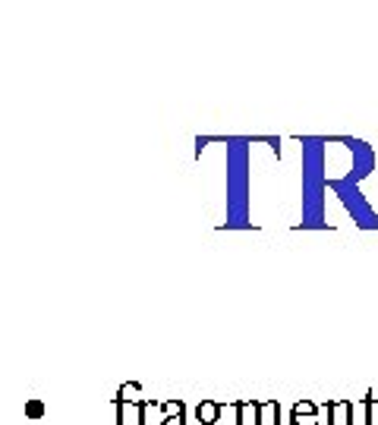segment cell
Listing matches in <instances>:
<instances>
[{"label": "cell", "instance_id": "obj_11", "mask_svg": "<svg viewBox=\"0 0 378 425\" xmlns=\"http://www.w3.org/2000/svg\"><path fill=\"white\" fill-rule=\"evenodd\" d=\"M161 412L164 416H186V406H183V400H164Z\"/></svg>", "mask_w": 378, "mask_h": 425}, {"label": "cell", "instance_id": "obj_8", "mask_svg": "<svg viewBox=\"0 0 378 425\" xmlns=\"http://www.w3.org/2000/svg\"><path fill=\"white\" fill-rule=\"evenodd\" d=\"M220 412H224V403H218V400H202V403L195 406V422L199 425H218Z\"/></svg>", "mask_w": 378, "mask_h": 425}, {"label": "cell", "instance_id": "obj_2", "mask_svg": "<svg viewBox=\"0 0 378 425\" xmlns=\"http://www.w3.org/2000/svg\"><path fill=\"white\" fill-rule=\"evenodd\" d=\"M302 148V221L293 230H334L325 221L328 192V139L325 136H296Z\"/></svg>", "mask_w": 378, "mask_h": 425}, {"label": "cell", "instance_id": "obj_5", "mask_svg": "<svg viewBox=\"0 0 378 425\" xmlns=\"http://www.w3.org/2000/svg\"><path fill=\"white\" fill-rule=\"evenodd\" d=\"M318 406L325 412L321 425H353V400H325Z\"/></svg>", "mask_w": 378, "mask_h": 425}, {"label": "cell", "instance_id": "obj_1", "mask_svg": "<svg viewBox=\"0 0 378 425\" xmlns=\"http://www.w3.org/2000/svg\"><path fill=\"white\" fill-rule=\"evenodd\" d=\"M274 136H199L195 139V158L202 148L218 142L227 145V221L220 230H252L255 224L249 221V148L258 142H271Z\"/></svg>", "mask_w": 378, "mask_h": 425}, {"label": "cell", "instance_id": "obj_12", "mask_svg": "<svg viewBox=\"0 0 378 425\" xmlns=\"http://www.w3.org/2000/svg\"><path fill=\"white\" fill-rule=\"evenodd\" d=\"M44 412H48V410H44V400L31 397L29 403H25V416H29V419H44Z\"/></svg>", "mask_w": 378, "mask_h": 425}, {"label": "cell", "instance_id": "obj_7", "mask_svg": "<svg viewBox=\"0 0 378 425\" xmlns=\"http://www.w3.org/2000/svg\"><path fill=\"white\" fill-rule=\"evenodd\" d=\"M237 425H262V400H237Z\"/></svg>", "mask_w": 378, "mask_h": 425}, {"label": "cell", "instance_id": "obj_9", "mask_svg": "<svg viewBox=\"0 0 378 425\" xmlns=\"http://www.w3.org/2000/svg\"><path fill=\"white\" fill-rule=\"evenodd\" d=\"M113 400H120V403H130V406H136V403H142V387L136 384V381H126V384H120L117 387V397Z\"/></svg>", "mask_w": 378, "mask_h": 425}, {"label": "cell", "instance_id": "obj_6", "mask_svg": "<svg viewBox=\"0 0 378 425\" xmlns=\"http://www.w3.org/2000/svg\"><path fill=\"white\" fill-rule=\"evenodd\" d=\"M318 412H321V406L315 403V400H300V403H293V410H290V425H321Z\"/></svg>", "mask_w": 378, "mask_h": 425}, {"label": "cell", "instance_id": "obj_10", "mask_svg": "<svg viewBox=\"0 0 378 425\" xmlns=\"http://www.w3.org/2000/svg\"><path fill=\"white\" fill-rule=\"evenodd\" d=\"M262 425H281V403L262 400Z\"/></svg>", "mask_w": 378, "mask_h": 425}, {"label": "cell", "instance_id": "obj_13", "mask_svg": "<svg viewBox=\"0 0 378 425\" xmlns=\"http://www.w3.org/2000/svg\"><path fill=\"white\" fill-rule=\"evenodd\" d=\"M161 425H186V416H164Z\"/></svg>", "mask_w": 378, "mask_h": 425}, {"label": "cell", "instance_id": "obj_4", "mask_svg": "<svg viewBox=\"0 0 378 425\" xmlns=\"http://www.w3.org/2000/svg\"><path fill=\"white\" fill-rule=\"evenodd\" d=\"M328 145H344L346 152L353 154V164L346 167L344 177H334V180H346V183H363L372 171H375V152H372L369 142L363 139H353V136H328Z\"/></svg>", "mask_w": 378, "mask_h": 425}, {"label": "cell", "instance_id": "obj_3", "mask_svg": "<svg viewBox=\"0 0 378 425\" xmlns=\"http://www.w3.org/2000/svg\"><path fill=\"white\" fill-rule=\"evenodd\" d=\"M328 189H331L334 196L340 199V205L346 208V215L353 217V224H356L359 230H378V215H375V208H372V205L365 202V196L359 192L356 183H346V180L328 177Z\"/></svg>", "mask_w": 378, "mask_h": 425}]
</instances>
